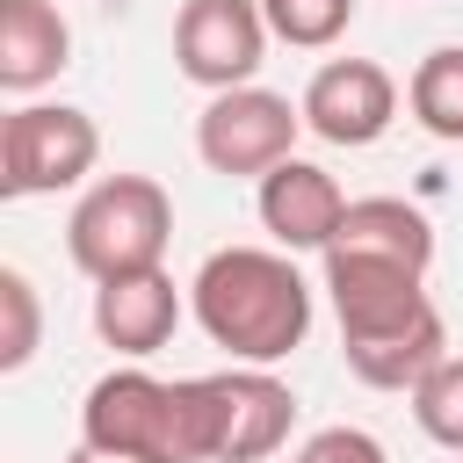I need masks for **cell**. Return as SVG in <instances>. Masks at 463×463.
Here are the masks:
<instances>
[{
    "label": "cell",
    "instance_id": "cell-17",
    "mask_svg": "<svg viewBox=\"0 0 463 463\" xmlns=\"http://www.w3.org/2000/svg\"><path fill=\"white\" fill-rule=\"evenodd\" d=\"M36 340H43V304H36V282H29L22 268H0V369H7V376H14V369H29Z\"/></svg>",
    "mask_w": 463,
    "mask_h": 463
},
{
    "label": "cell",
    "instance_id": "cell-18",
    "mask_svg": "<svg viewBox=\"0 0 463 463\" xmlns=\"http://www.w3.org/2000/svg\"><path fill=\"white\" fill-rule=\"evenodd\" d=\"M297 463H383V441L362 434V427H326L297 449Z\"/></svg>",
    "mask_w": 463,
    "mask_h": 463
},
{
    "label": "cell",
    "instance_id": "cell-16",
    "mask_svg": "<svg viewBox=\"0 0 463 463\" xmlns=\"http://www.w3.org/2000/svg\"><path fill=\"white\" fill-rule=\"evenodd\" d=\"M260 14H268V36H275V43H289V51H326V43L347 36L354 0H260Z\"/></svg>",
    "mask_w": 463,
    "mask_h": 463
},
{
    "label": "cell",
    "instance_id": "cell-10",
    "mask_svg": "<svg viewBox=\"0 0 463 463\" xmlns=\"http://www.w3.org/2000/svg\"><path fill=\"white\" fill-rule=\"evenodd\" d=\"M340 217H347V195H340V181L326 166L289 152L282 166L260 174V224H268V239L282 253H326Z\"/></svg>",
    "mask_w": 463,
    "mask_h": 463
},
{
    "label": "cell",
    "instance_id": "cell-8",
    "mask_svg": "<svg viewBox=\"0 0 463 463\" xmlns=\"http://www.w3.org/2000/svg\"><path fill=\"white\" fill-rule=\"evenodd\" d=\"M260 51H268L260 0H181V14H174V65L203 94L253 87Z\"/></svg>",
    "mask_w": 463,
    "mask_h": 463
},
{
    "label": "cell",
    "instance_id": "cell-13",
    "mask_svg": "<svg viewBox=\"0 0 463 463\" xmlns=\"http://www.w3.org/2000/svg\"><path fill=\"white\" fill-rule=\"evenodd\" d=\"M326 253H369V260H398V268L427 275L434 268V224H427V210H412L398 195H362V203H347Z\"/></svg>",
    "mask_w": 463,
    "mask_h": 463
},
{
    "label": "cell",
    "instance_id": "cell-2",
    "mask_svg": "<svg viewBox=\"0 0 463 463\" xmlns=\"http://www.w3.org/2000/svg\"><path fill=\"white\" fill-rule=\"evenodd\" d=\"M188 311L210 333V347H224L232 362H260L268 369V362L304 347L311 282L275 246H217L188 282Z\"/></svg>",
    "mask_w": 463,
    "mask_h": 463
},
{
    "label": "cell",
    "instance_id": "cell-11",
    "mask_svg": "<svg viewBox=\"0 0 463 463\" xmlns=\"http://www.w3.org/2000/svg\"><path fill=\"white\" fill-rule=\"evenodd\" d=\"M181 326V289L166 268H137V275H116V282H94V333L101 347L145 362L174 340Z\"/></svg>",
    "mask_w": 463,
    "mask_h": 463
},
{
    "label": "cell",
    "instance_id": "cell-14",
    "mask_svg": "<svg viewBox=\"0 0 463 463\" xmlns=\"http://www.w3.org/2000/svg\"><path fill=\"white\" fill-rule=\"evenodd\" d=\"M405 109H412V123H420L427 137L463 145V43H441V51H427V58L412 65Z\"/></svg>",
    "mask_w": 463,
    "mask_h": 463
},
{
    "label": "cell",
    "instance_id": "cell-4",
    "mask_svg": "<svg viewBox=\"0 0 463 463\" xmlns=\"http://www.w3.org/2000/svg\"><path fill=\"white\" fill-rule=\"evenodd\" d=\"M174 239V203L152 174H109L94 181L72 217H65V253L80 275L94 282H116V275H137V268H159Z\"/></svg>",
    "mask_w": 463,
    "mask_h": 463
},
{
    "label": "cell",
    "instance_id": "cell-5",
    "mask_svg": "<svg viewBox=\"0 0 463 463\" xmlns=\"http://www.w3.org/2000/svg\"><path fill=\"white\" fill-rule=\"evenodd\" d=\"M101 159V130L87 109H65V101H22L7 109L0 123V195L22 203V195H58L72 188L80 174H94Z\"/></svg>",
    "mask_w": 463,
    "mask_h": 463
},
{
    "label": "cell",
    "instance_id": "cell-7",
    "mask_svg": "<svg viewBox=\"0 0 463 463\" xmlns=\"http://www.w3.org/2000/svg\"><path fill=\"white\" fill-rule=\"evenodd\" d=\"M297 130H304V109H289V94H275V87H224L195 116V152L224 181H246V174L260 181L268 166H282L297 152Z\"/></svg>",
    "mask_w": 463,
    "mask_h": 463
},
{
    "label": "cell",
    "instance_id": "cell-6",
    "mask_svg": "<svg viewBox=\"0 0 463 463\" xmlns=\"http://www.w3.org/2000/svg\"><path fill=\"white\" fill-rule=\"evenodd\" d=\"M195 405H203V463H268L297 420L289 383L268 376L260 362L195 376Z\"/></svg>",
    "mask_w": 463,
    "mask_h": 463
},
{
    "label": "cell",
    "instance_id": "cell-12",
    "mask_svg": "<svg viewBox=\"0 0 463 463\" xmlns=\"http://www.w3.org/2000/svg\"><path fill=\"white\" fill-rule=\"evenodd\" d=\"M65 65H72V29L58 0H0V87L36 94Z\"/></svg>",
    "mask_w": 463,
    "mask_h": 463
},
{
    "label": "cell",
    "instance_id": "cell-3",
    "mask_svg": "<svg viewBox=\"0 0 463 463\" xmlns=\"http://www.w3.org/2000/svg\"><path fill=\"white\" fill-rule=\"evenodd\" d=\"M80 441L145 456V463H203V412L195 376L159 383L152 369H109L80 405Z\"/></svg>",
    "mask_w": 463,
    "mask_h": 463
},
{
    "label": "cell",
    "instance_id": "cell-1",
    "mask_svg": "<svg viewBox=\"0 0 463 463\" xmlns=\"http://www.w3.org/2000/svg\"><path fill=\"white\" fill-rule=\"evenodd\" d=\"M326 289L340 318V354L369 391H412L449 354V326L420 268L369 260V253H326Z\"/></svg>",
    "mask_w": 463,
    "mask_h": 463
},
{
    "label": "cell",
    "instance_id": "cell-9",
    "mask_svg": "<svg viewBox=\"0 0 463 463\" xmlns=\"http://www.w3.org/2000/svg\"><path fill=\"white\" fill-rule=\"evenodd\" d=\"M304 130H318L326 145H376L398 116V80L376 58H326L304 87Z\"/></svg>",
    "mask_w": 463,
    "mask_h": 463
},
{
    "label": "cell",
    "instance_id": "cell-15",
    "mask_svg": "<svg viewBox=\"0 0 463 463\" xmlns=\"http://www.w3.org/2000/svg\"><path fill=\"white\" fill-rule=\"evenodd\" d=\"M412 420H420L427 441H441L449 456H463V354H441L412 383Z\"/></svg>",
    "mask_w": 463,
    "mask_h": 463
},
{
    "label": "cell",
    "instance_id": "cell-19",
    "mask_svg": "<svg viewBox=\"0 0 463 463\" xmlns=\"http://www.w3.org/2000/svg\"><path fill=\"white\" fill-rule=\"evenodd\" d=\"M65 463H145V456H116V449H94V441H80Z\"/></svg>",
    "mask_w": 463,
    "mask_h": 463
}]
</instances>
